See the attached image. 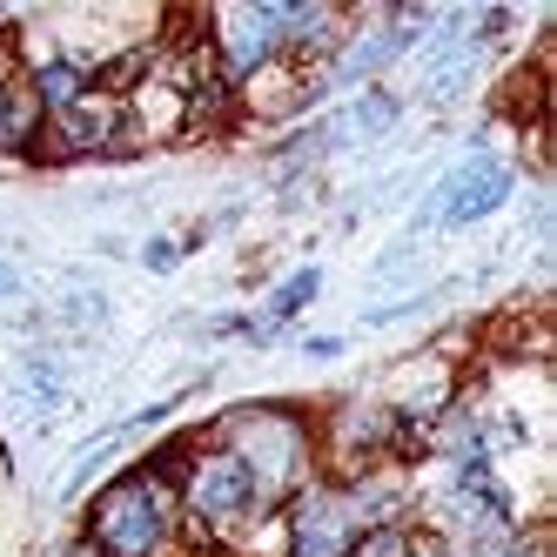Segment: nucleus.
Listing matches in <instances>:
<instances>
[{"label":"nucleus","mask_w":557,"mask_h":557,"mask_svg":"<svg viewBox=\"0 0 557 557\" xmlns=\"http://www.w3.org/2000/svg\"><path fill=\"white\" fill-rule=\"evenodd\" d=\"M175 504H182V524L202 537V544H243L249 531H262L275 504L256 491V476L243 470V457L222 450L215 436H202V444H188L182 463H175Z\"/></svg>","instance_id":"1"},{"label":"nucleus","mask_w":557,"mask_h":557,"mask_svg":"<svg viewBox=\"0 0 557 557\" xmlns=\"http://www.w3.org/2000/svg\"><path fill=\"white\" fill-rule=\"evenodd\" d=\"M88 544L101 557H175L182 544V504L162 463L128 470L88 504Z\"/></svg>","instance_id":"2"},{"label":"nucleus","mask_w":557,"mask_h":557,"mask_svg":"<svg viewBox=\"0 0 557 557\" xmlns=\"http://www.w3.org/2000/svg\"><path fill=\"white\" fill-rule=\"evenodd\" d=\"M215 444L243 457V470L256 476V491L283 510L289 497L309 491V476H315V436L296 410L283 404H243V410H228L215 430Z\"/></svg>","instance_id":"3"},{"label":"nucleus","mask_w":557,"mask_h":557,"mask_svg":"<svg viewBox=\"0 0 557 557\" xmlns=\"http://www.w3.org/2000/svg\"><path fill=\"white\" fill-rule=\"evenodd\" d=\"M41 154H61V162H74V154H122L128 148V122H122V95H114L108 82H95L88 95H74L67 108H54L41 122V141H34Z\"/></svg>","instance_id":"4"},{"label":"nucleus","mask_w":557,"mask_h":557,"mask_svg":"<svg viewBox=\"0 0 557 557\" xmlns=\"http://www.w3.org/2000/svg\"><path fill=\"white\" fill-rule=\"evenodd\" d=\"M504 195H510V169L497 162V154H476V162H463V169L444 175V188L430 195L423 222H436V228H463V222H476V215L504 209Z\"/></svg>","instance_id":"5"},{"label":"nucleus","mask_w":557,"mask_h":557,"mask_svg":"<svg viewBox=\"0 0 557 557\" xmlns=\"http://www.w3.org/2000/svg\"><path fill=\"white\" fill-rule=\"evenodd\" d=\"M243 88V101H249V114H296L315 88H323V67H309V61H296V54H283V61H269V67H256L249 82H235Z\"/></svg>","instance_id":"6"},{"label":"nucleus","mask_w":557,"mask_h":557,"mask_svg":"<svg viewBox=\"0 0 557 557\" xmlns=\"http://www.w3.org/2000/svg\"><path fill=\"white\" fill-rule=\"evenodd\" d=\"M396 430H404V417L383 410V404H349V410H336V463L343 470H370L383 450H396Z\"/></svg>","instance_id":"7"},{"label":"nucleus","mask_w":557,"mask_h":557,"mask_svg":"<svg viewBox=\"0 0 557 557\" xmlns=\"http://www.w3.org/2000/svg\"><path fill=\"white\" fill-rule=\"evenodd\" d=\"M343 557H444V544L430 531H410V524H370V531L349 537Z\"/></svg>","instance_id":"8"},{"label":"nucleus","mask_w":557,"mask_h":557,"mask_svg":"<svg viewBox=\"0 0 557 557\" xmlns=\"http://www.w3.org/2000/svg\"><path fill=\"white\" fill-rule=\"evenodd\" d=\"M309 296H315V269H302V275H296V283H289V289H275V302H269V315H275V323H283V315H296V309H302Z\"/></svg>","instance_id":"9"},{"label":"nucleus","mask_w":557,"mask_h":557,"mask_svg":"<svg viewBox=\"0 0 557 557\" xmlns=\"http://www.w3.org/2000/svg\"><path fill=\"white\" fill-rule=\"evenodd\" d=\"M67 557H101V550H95V544H74V550H67Z\"/></svg>","instance_id":"10"},{"label":"nucleus","mask_w":557,"mask_h":557,"mask_svg":"<svg viewBox=\"0 0 557 557\" xmlns=\"http://www.w3.org/2000/svg\"><path fill=\"white\" fill-rule=\"evenodd\" d=\"M0 289H14V269L8 262H0Z\"/></svg>","instance_id":"11"},{"label":"nucleus","mask_w":557,"mask_h":557,"mask_svg":"<svg viewBox=\"0 0 557 557\" xmlns=\"http://www.w3.org/2000/svg\"><path fill=\"white\" fill-rule=\"evenodd\" d=\"M195 557H243V550H195Z\"/></svg>","instance_id":"12"}]
</instances>
